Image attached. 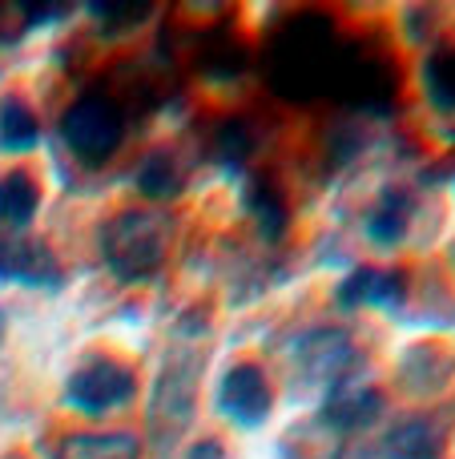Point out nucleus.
<instances>
[{
  "mask_svg": "<svg viewBox=\"0 0 455 459\" xmlns=\"http://www.w3.org/2000/svg\"><path fill=\"white\" fill-rule=\"evenodd\" d=\"M339 32L331 16L298 13L266 45V81L287 101H314L331 93L339 61Z\"/></svg>",
  "mask_w": 455,
  "mask_h": 459,
  "instance_id": "1",
  "label": "nucleus"
},
{
  "mask_svg": "<svg viewBox=\"0 0 455 459\" xmlns=\"http://www.w3.org/2000/svg\"><path fill=\"white\" fill-rule=\"evenodd\" d=\"M169 250V218L158 210H125L101 230V254L109 270L125 282L158 274Z\"/></svg>",
  "mask_w": 455,
  "mask_h": 459,
  "instance_id": "2",
  "label": "nucleus"
},
{
  "mask_svg": "<svg viewBox=\"0 0 455 459\" xmlns=\"http://www.w3.org/2000/svg\"><path fill=\"white\" fill-rule=\"evenodd\" d=\"M61 137L69 153L85 166H101L125 142V113L113 97L105 93H85L64 109L61 117Z\"/></svg>",
  "mask_w": 455,
  "mask_h": 459,
  "instance_id": "3",
  "label": "nucleus"
},
{
  "mask_svg": "<svg viewBox=\"0 0 455 459\" xmlns=\"http://www.w3.org/2000/svg\"><path fill=\"white\" fill-rule=\"evenodd\" d=\"M198 363L190 355H174L161 367L158 391H153L150 407V431L158 436V444H174L193 420V399H198Z\"/></svg>",
  "mask_w": 455,
  "mask_h": 459,
  "instance_id": "4",
  "label": "nucleus"
},
{
  "mask_svg": "<svg viewBox=\"0 0 455 459\" xmlns=\"http://www.w3.org/2000/svg\"><path fill=\"white\" fill-rule=\"evenodd\" d=\"M133 371L125 363H117L113 355H93L89 363H81L73 371L69 387H64V399L77 407L81 415H105L117 411L133 399Z\"/></svg>",
  "mask_w": 455,
  "mask_h": 459,
  "instance_id": "5",
  "label": "nucleus"
},
{
  "mask_svg": "<svg viewBox=\"0 0 455 459\" xmlns=\"http://www.w3.org/2000/svg\"><path fill=\"white\" fill-rule=\"evenodd\" d=\"M218 407H222V415H230L234 423H242V428L262 423L266 415H270V383H266V375L250 363L226 371L222 391H218Z\"/></svg>",
  "mask_w": 455,
  "mask_h": 459,
  "instance_id": "6",
  "label": "nucleus"
},
{
  "mask_svg": "<svg viewBox=\"0 0 455 459\" xmlns=\"http://www.w3.org/2000/svg\"><path fill=\"white\" fill-rule=\"evenodd\" d=\"M379 411H383V399H379L375 387H367L359 379H339L327 407H322V420L339 431H359L371 420H379Z\"/></svg>",
  "mask_w": 455,
  "mask_h": 459,
  "instance_id": "7",
  "label": "nucleus"
},
{
  "mask_svg": "<svg viewBox=\"0 0 455 459\" xmlns=\"http://www.w3.org/2000/svg\"><path fill=\"white\" fill-rule=\"evenodd\" d=\"M61 266L40 242H0V282L56 286Z\"/></svg>",
  "mask_w": 455,
  "mask_h": 459,
  "instance_id": "8",
  "label": "nucleus"
},
{
  "mask_svg": "<svg viewBox=\"0 0 455 459\" xmlns=\"http://www.w3.org/2000/svg\"><path fill=\"white\" fill-rule=\"evenodd\" d=\"M193 61H198V69L206 73L210 81L238 77V73L246 69V45H242L226 24H218V29H206L198 37V45H193Z\"/></svg>",
  "mask_w": 455,
  "mask_h": 459,
  "instance_id": "9",
  "label": "nucleus"
},
{
  "mask_svg": "<svg viewBox=\"0 0 455 459\" xmlns=\"http://www.w3.org/2000/svg\"><path fill=\"white\" fill-rule=\"evenodd\" d=\"M403 299V278L399 274H375V270H359L339 286V302L343 307H395Z\"/></svg>",
  "mask_w": 455,
  "mask_h": 459,
  "instance_id": "10",
  "label": "nucleus"
},
{
  "mask_svg": "<svg viewBox=\"0 0 455 459\" xmlns=\"http://www.w3.org/2000/svg\"><path fill=\"white\" fill-rule=\"evenodd\" d=\"M440 431L432 428V420H424V415H411V420H403L399 428L387 436L383 452L387 459H440Z\"/></svg>",
  "mask_w": 455,
  "mask_h": 459,
  "instance_id": "11",
  "label": "nucleus"
},
{
  "mask_svg": "<svg viewBox=\"0 0 455 459\" xmlns=\"http://www.w3.org/2000/svg\"><path fill=\"white\" fill-rule=\"evenodd\" d=\"M37 206H40V190L24 169L0 178V226L4 230H24L37 214Z\"/></svg>",
  "mask_w": 455,
  "mask_h": 459,
  "instance_id": "12",
  "label": "nucleus"
},
{
  "mask_svg": "<svg viewBox=\"0 0 455 459\" xmlns=\"http://www.w3.org/2000/svg\"><path fill=\"white\" fill-rule=\"evenodd\" d=\"M40 137V121L37 113L29 109V101L16 93H8L0 101V150L4 153H24L32 150Z\"/></svg>",
  "mask_w": 455,
  "mask_h": 459,
  "instance_id": "13",
  "label": "nucleus"
},
{
  "mask_svg": "<svg viewBox=\"0 0 455 459\" xmlns=\"http://www.w3.org/2000/svg\"><path fill=\"white\" fill-rule=\"evenodd\" d=\"M56 459H137V439L133 436H64Z\"/></svg>",
  "mask_w": 455,
  "mask_h": 459,
  "instance_id": "14",
  "label": "nucleus"
},
{
  "mask_svg": "<svg viewBox=\"0 0 455 459\" xmlns=\"http://www.w3.org/2000/svg\"><path fill=\"white\" fill-rule=\"evenodd\" d=\"M246 206H250V214L258 218V230H262L266 238H279L282 230H287V198H282V190L270 178H254V182H250Z\"/></svg>",
  "mask_w": 455,
  "mask_h": 459,
  "instance_id": "15",
  "label": "nucleus"
},
{
  "mask_svg": "<svg viewBox=\"0 0 455 459\" xmlns=\"http://www.w3.org/2000/svg\"><path fill=\"white\" fill-rule=\"evenodd\" d=\"M137 190L158 202L174 198V194L182 190V169H177L174 153H150V158L142 161V169H137Z\"/></svg>",
  "mask_w": 455,
  "mask_h": 459,
  "instance_id": "16",
  "label": "nucleus"
},
{
  "mask_svg": "<svg viewBox=\"0 0 455 459\" xmlns=\"http://www.w3.org/2000/svg\"><path fill=\"white\" fill-rule=\"evenodd\" d=\"M424 85L427 97H432L440 109L455 113V53L443 48V53H432L424 65Z\"/></svg>",
  "mask_w": 455,
  "mask_h": 459,
  "instance_id": "17",
  "label": "nucleus"
},
{
  "mask_svg": "<svg viewBox=\"0 0 455 459\" xmlns=\"http://www.w3.org/2000/svg\"><path fill=\"white\" fill-rule=\"evenodd\" d=\"M210 150H214V158L222 161L226 169H238L242 161L250 158V150H254V134H250L246 121H226V126L214 134Z\"/></svg>",
  "mask_w": 455,
  "mask_h": 459,
  "instance_id": "18",
  "label": "nucleus"
},
{
  "mask_svg": "<svg viewBox=\"0 0 455 459\" xmlns=\"http://www.w3.org/2000/svg\"><path fill=\"white\" fill-rule=\"evenodd\" d=\"M93 16H97V29L117 37V32H129L153 16V4H93Z\"/></svg>",
  "mask_w": 455,
  "mask_h": 459,
  "instance_id": "19",
  "label": "nucleus"
},
{
  "mask_svg": "<svg viewBox=\"0 0 455 459\" xmlns=\"http://www.w3.org/2000/svg\"><path fill=\"white\" fill-rule=\"evenodd\" d=\"M403 226H408V210L403 206H383L379 214H371L367 234L375 238L379 246H395L403 238Z\"/></svg>",
  "mask_w": 455,
  "mask_h": 459,
  "instance_id": "20",
  "label": "nucleus"
},
{
  "mask_svg": "<svg viewBox=\"0 0 455 459\" xmlns=\"http://www.w3.org/2000/svg\"><path fill=\"white\" fill-rule=\"evenodd\" d=\"M190 459H230V455H226V447L218 444V439H198V444L190 447Z\"/></svg>",
  "mask_w": 455,
  "mask_h": 459,
  "instance_id": "21",
  "label": "nucleus"
},
{
  "mask_svg": "<svg viewBox=\"0 0 455 459\" xmlns=\"http://www.w3.org/2000/svg\"><path fill=\"white\" fill-rule=\"evenodd\" d=\"M0 339H4V318H0Z\"/></svg>",
  "mask_w": 455,
  "mask_h": 459,
  "instance_id": "22",
  "label": "nucleus"
},
{
  "mask_svg": "<svg viewBox=\"0 0 455 459\" xmlns=\"http://www.w3.org/2000/svg\"><path fill=\"white\" fill-rule=\"evenodd\" d=\"M13 459H21V455H13Z\"/></svg>",
  "mask_w": 455,
  "mask_h": 459,
  "instance_id": "23",
  "label": "nucleus"
}]
</instances>
